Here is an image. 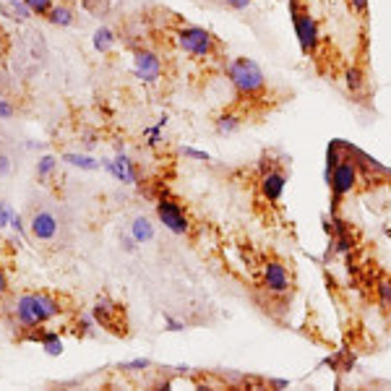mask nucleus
I'll return each mask as SVG.
<instances>
[{
	"label": "nucleus",
	"mask_w": 391,
	"mask_h": 391,
	"mask_svg": "<svg viewBox=\"0 0 391 391\" xmlns=\"http://www.w3.org/2000/svg\"><path fill=\"white\" fill-rule=\"evenodd\" d=\"M164 123H167V118H164L162 115V120H159V123H157V125H154V128H146L144 130V136H146V146H157V144L162 141V128H164Z\"/></svg>",
	"instance_id": "nucleus-26"
},
{
	"label": "nucleus",
	"mask_w": 391,
	"mask_h": 391,
	"mask_svg": "<svg viewBox=\"0 0 391 391\" xmlns=\"http://www.w3.org/2000/svg\"><path fill=\"white\" fill-rule=\"evenodd\" d=\"M24 3H26V8L32 11V16H42V19L50 13V8L55 6L53 0H24Z\"/></svg>",
	"instance_id": "nucleus-25"
},
{
	"label": "nucleus",
	"mask_w": 391,
	"mask_h": 391,
	"mask_svg": "<svg viewBox=\"0 0 391 391\" xmlns=\"http://www.w3.org/2000/svg\"><path fill=\"white\" fill-rule=\"evenodd\" d=\"M164 329H167V331H183L185 329V321H177V318H173V315H167L164 313Z\"/></svg>",
	"instance_id": "nucleus-34"
},
{
	"label": "nucleus",
	"mask_w": 391,
	"mask_h": 391,
	"mask_svg": "<svg viewBox=\"0 0 391 391\" xmlns=\"http://www.w3.org/2000/svg\"><path fill=\"white\" fill-rule=\"evenodd\" d=\"M11 227H13V232L19 235V240H26V227H24V219L19 217V214H13V219H11Z\"/></svg>",
	"instance_id": "nucleus-33"
},
{
	"label": "nucleus",
	"mask_w": 391,
	"mask_h": 391,
	"mask_svg": "<svg viewBox=\"0 0 391 391\" xmlns=\"http://www.w3.org/2000/svg\"><path fill=\"white\" fill-rule=\"evenodd\" d=\"M44 19L53 24V26H60V29H65V26H71V24L76 21V13H73V8H71V6L58 3V6H53V8H50V13H47Z\"/></svg>",
	"instance_id": "nucleus-17"
},
{
	"label": "nucleus",
	"mask_w": 391,
	"mask_h": 391,
	"mask_svg": "<svg viewBox=\"0 0 391 391\" xmlns=\"http://www.w3.org/2000/svg\"><path fill=\"white\" fill-rule=\"evenodd\" d=\"M157 217L173 235H191V229H193V222L188 217L185 207L167 193L157 196Z\"/></svg>",
	"instance_id": "nucleus-7"
},
{
	"label": "nucleus",
	"mask_w": 391,
	"mask_h": 391,
	"mask_svg": "<svg viewBox=\"0 0 391 391\" xmlns=\"http://www.w3.org/2000/svg\"><path fill=\"white\" fill-rule=\"evenodd\" d=\"M331 227H334V248H337V253H347V250L355 248V238H352V229H349V225L345 222V219L334 217L331 219Z\"/></svg>",
	"instance_id": "nucleus-14"
},
{
	"label": "nucleus",
	"mask_w": 391,
	"mask_h": 391,
	"mask_svg": "<svg viewBox=\"0 0 391 391\" xmlns=\"http://www.w3.org/2000/svg\"><path fill=\"white\" fill-rule=\"evenodd\" d=\"M345 84H347L349 94H355V97H358V94H363L365 87H368V71H365L360 63L349 65L347 73H345Z\"/></svg>",
	"instance_id": "nucleus-15"
},
{
	"label": "nucleus",
	"mask_w": 391,
	"mask_h": 391,
	"mask_svg": "<svg viewBox=\"0 0 391 391\" xmlns=\"http://www.w3.org/2000/svg\"><path fill=\"white\" fill-rule=\"evenodd\" d=\"M164 73L162 58L149 50V47H139L133 53V76L144 81V84H157Z\"/></svg>",
	"instance_id": "nucleus-10"
},
{
	"label": "nucleus",
	"mask_w": 391,
	"mask_h": 391,
	"mask_svg": "<svg viewBox=\"0 0 391 391\" xmlns=\"http://www.w3.org/2000/svg\"><path fill=\"white\" fill-rule=\"evenodd\" d=\"M269 386H274V389H290V381H284V379H272V381H269Z\"/></svg>",
	"instance_id": "nucleus-39"
},
{
	"label": "nucleus",
	"mask_w": 391,
	"mask_h": 391,
	"mask_svg": "<svg viewBox=\"0 0 391 391\" xmlns=\"http://www.w3.org/2000/svg\"><path fill=\"white\" fill-rule=\"evenodd\" d=\"M55 170H58V157L44 154V157L37 159V180H40V183H47L55 175Z\"/></svg>",
	"instance_id": "nucleus-23"
},
{
	"label": "nucleus",
	"mask_w": 391,
	"mask_h": 391,
	"mask_svg": "<svg viewBox=\"0 0 391 391\" xmlns=\"http://www.w3.org/2000/svg\"><path fill=\"white\" fill-rule=\"evenodd\" d=\"M0 13L13 19V21H29L32 19V11L26 8L24 0H0Z\"/></svg>",
	"instance_id": "nucleus-16"
},
{
	"label": "nucleus",
	"mask_w": 391,
	"mask_h": 391,
	"mask_svg": "<svg viewBox=\"0 0 391 391\" xmlns=\"http://www.w3.org/2000/svg\"><path fill=\"white\" fill-rule=\"evenodd\" d=\"M120 243H123V250H125V253H133V250H136V240H133V235L125 240H120Z\"/></svg>",
	"instance_id": "nucleus-38"
},
{
	"label": "nucleus",
	"mask_w": 391,
	"mask_h": 391,
	"mask_svg": "<svg viewBox=\"0 0 391 391\" xmlns=\"http://www.w3.org/2000/svg\"><path fill=\"white\" fill-rule=\"evenodd\" d=\"M8 287H11V279H8V274L6 269H0V297L8 293Z\"/></svg>",
	"instance_id": "nucleus-37"
},
{
	"label": "nucleus",
	"mask_w": 391,
	"mask_h": 391,
	"mask_svg": "<svg viewBox=\"0 0 391 391\" xmlns=\"http://www.w3.org/2000/svg\"><path fill=\"white\" fill-rule=\"evenodd\" d=\"M102 167H105L115 180H120V183H125V185L139 183V167L133 164V159H130L128 154H123V152L115 154L112 159H105Z\"/></svg>",
	"instance_id": "nucleus-11"
},
{
	"label": "nucleus",
	"mask_w": 391,
	"mask_h": 391,
	"mask_svg": "<svg viewBox=\"0 0 391 391\" xmlns=\"http://www.w3.org/2000/svg\"><path fill=\"white\" fill-rule=\"evenodd\" d=\"M180 154H183V157H191V159H196V162H209V159H211L207 152L193 149V146H183V149H180Z\"/></svg>",
	"instance_id": "nucleus-30"
},
{
	"label": "nucleus",
	"mask_w": 391,
	"mask_h": 391,
	"mask_svg": "<svg viewBox=\"0 0 391 391\" xmlns=\"http://www.w3.org/2000/svg\"><path fill=\"white\" fill-rule=\"evenodd\" d=\"M13 214H16V211H13V209L8 207V204H6V201H0V229L11 227Z\"/></svg>",
	"instance_id": "nucleus-29"
},
{
	"label": "nucleus",
	"mask_w": 391,
	"mask_h": 391,
	"mask_svg": "<svg viewBox=\"0 0 391 391\" xmlns=\"http://www.w3.org/2000/svg\"><path fill=\"white\" fill-rule=\"evenodd\" d=\"M284 185H287V175H284L282 164L266 162V154L261 157V175H259V196L261 201L266 204H279V198L284 193Z\"/></svg>",
	"instance_id": "nucleus-9"
},
{
	"label": "nucleus",
	"mask_w": 391,
	"mask_h": 391,
	"mask_svg": "<svg viewBox=\"0 0 391 391\" xmlns=\"http://www.w3.org/2000/svg\"><path fill=\"white\" fill-rule=\"evenodd\" d=\"M29 232H32L34 240H42V243H50V240L58 238V219L50 211H37L29 222Z\"/></svg>",
	"instance_id": "nucleus-13"
},
{
	"label": "nucleus",
	"mask_w": 391,
	"mask_h": 391,
	"mask_svg": "<svg viewBox=\"0 0 391 391\" xmlns=\"http://www.w3.org/2000/svg\"><path fill=\"white\" fill-rule=\"evenodd\" d=\"M225 76H227L229 87L235 92L240 105L245 107H253V105H261L263 99L269 97V81H266V73L256 60H250L245 55L240 58H232L225 68Z\"/></svg>",
	"instance_id": "nucleus-1"
},
{
	"label": "nucleus",
	"mask_w": 391,
	"mask_h": 391,
	"mask_svg": "<svg viewBox=\"0 0 391 391\" xmlns=\"http://www.w3.org/2000/svg\"><path fill=\"white\" fill-rule=\"evenodd\" d=\"M253 0H225V6H227L229 11H245Z\"/></svg>",
	"instance_id": "nucleus-35"
},
{
	"label": "nucleus",
	"mask_w": 391,
	"mask_h": 391,
	"mask_svg": "<svg viewBox=\"0 0 391 391\" xmlns=\"http://www.w3.org/2000/svg\"><path fill=\"white\" fill-rule=\"evenodd\" d=\"M65 164H71V167H78V170H87V173H94V170H99L102 167V162L99 159H94L92 154H76V152H68L60 157Z\"/></svg>",
	"instance_id": "nucleus-18"
},
{
	"label": "nucleus",
	"mask_w": 391,
	"mask_h": 391,
	"mask_svg": "<svg viewBox=\"0 0 391 391\" xmlns=\"http://www.w3.org/2000/svg\"><path fill=\"white\" fill-rule=\"evenodd\" d=\"M63 313V300L53 293H24L13 303V321L19 329H32Z\"/></svg>",
	"instance_id": "nucleus-2"
},
{
	"label": "nucleus",
	"mask_w": 391,
	"mask_h": 391,
	"mask_svg": "<svg viewBox=\"0 0 391 391\" xmlns=\"http://www.w3.org/2000/svg\"><path fill=\"white\" fill-rule=\"evenodd\" d=\"M376 303L386 315H391V277H379L376 279Z\"/></svg>",
	"instance_id": "nucleus-19"
},
{
	"label": "nucleus",
	"mask_w": 391,
	"mask_h": 391,
	"mask_svg": "<svg viewBox=\"0 0 391 391\" xmlns=\"http://www.w3.org/2000/svg\"><path fill=\"white\" fill-rule=\"evenodd\" d=\"M149 365H152L149 358H136V360H128V363H120L118 368L123 370V373H141V370H146Z\"/></svg>",
	"instance_id": "nucleus-27"
},
{
	"label": "nucleus",
	"mask_w": 391,
	"mask_h": 391,
	"mask_svg": "<svg viewBox=\"0 0 391 391\" xmlns=\"http://www.w3.org/2000/svg\"><path fill=\"white\" fill-rule=\"evenodd\" d=\"M347 6L358 13L360 19H365V16H368V0H347Z\"/></svg>",
	"instance_id": "nucleus-31"
},
{
	"label": "nucleus",
	"mask_w": 391,
	"mask_h": 391,
	"mask_svg": "<svg viewBox=\"0 0 391 391\" xmlns=\"http://www.w3.org/2000/svg\"><path fill=\"white\" fill-rule=\"evenodd\" d=\"M175 42L183 53L193 55V58H211L214 53H219V40L214 34L204 29V26H180L175 32Z\"/></svg>",
	"instance_id": "nucleus-5"
},
{
	"label": "nucleus",
	"mask_w": 391,
	"mask_h": 391,
	"mask_svg": "<svg viewBox=\"0 0 391 391\" xmlns=\"http://www.w3.org/2000/svg\"><path fill=\"white\" fill-rule=\"evenodd\" d=\"M245 112H248V107H245V105H240V102H235L232 107L222 110L217 118H214V130H217L219 136L238 133V130L243 128V123H245Z\"/></svg>",
	"instance_id": "nucleus-12"
},
{
	"label": "nucleus",
	"mask_w": 391,
	"mask_h": 391,
	"mask_svg": "<svg viewBox=\"0 0 391 391\" xmlns=\"http://www.w3.org/2000/svg\"><path fill=\"white\" fill-rule=\"evenodd\" d=\"M130 235L136 243H152L154 240V227L152 222L146 217H136L133 219V225H130Z\"/></svg>",
	"instance_id": "nucleus-22"
},
{
	"label": "nucleus",
	"mask_w": 391,
	"mask_h": 391,
	"mask_svg": "<svg viewBox=\"0 0 391 391\" xmlns=\"http://www.w3.org/2000/svg\"><path fill=\"white\" fill-rule=\"evenodd\" d=\"M13 112H16V107H13L8 99L0 97V120H11V118H13Z\"/></svg>",
	"instance_id": "nucleus-32"
},
{
	"label": "nucleus",
	"mask_w": 391,
	"mask_h": 391,
	"mask_svg": "<svg viewBox=\"0 0 391 391\" xmlns=\"http://www.w3.org/2000/svg\"><path fill=\"white\" fill-rule=\"evenodd\" d=\"M40 347L44 349V355H50V358H60V355H63V337H60L58 331H53V329H44Z\"/></svg>",
	"instance_id": "nucleus-20"
},
{
	"label": "nucleus",
	"mask_w": 391,
	"mask_h": 391,
	"mask_svg": "<svg viewBox=\"0 0 391 391\" xmlns=\"http://www.w3.org/2000/svg\"><path fill=\"white\" fill-rule=\"evenodd\" d=\"M261 287L269 295H274V297H282V295L293 293L295 277H293L290 263L282 259H277V256L263 261V263H261Z\"/></svg>",
	"instance_id": "nucleus-6"
},
{
	"label": "nucleus",
	"mask_w": 391,
	"mask_h": 391,
	"mask_svg": "<svg viewBox=\"0 0 391 391\" xmlns=\"http://www.w3.org/2000/svg\"><path fill=\"white\" fill-rule=\"evenodd\" d=\"M358 180H360V175H358V164H355V159L342 157V159L334 164V170L329 173V177H326V183L331 185V201H334V211H337V207L342 204V198L358 188Z\"/></svg>",
	"instance_id": "nucleus-8"
},
{
	"label": "nucleus",
	"mask_w": 391,
	"mask_h": 391,
	"mask_svg": "<svg viewBox=\"0 0 391 391\" xmlns=\"http://www.w3.org/2000/svg\"><path fill=\"white\" fill-rule=\"evenodd\" d=\"M290 16H293V26L297 34V42L305 58H318V44H321V29L313 13L303 0H290Z\"/></svg>",
	"instance_id": "nucleus-3"
},
{
	"label": "nucleus",
	"mask_w": 391,
	"mask_h": 391,
	"mask_svg": "<svg viewBox=\"0 0 391 391\" xmlns=\"http://www.w3.org/2000/svg\"><path fill=\"white\" fill-rule=\"evenodd\" d=\"M8 173H11V157L8 154H0V177H6Z\"/></svg>",
	"instance_id": "nucleus-36"
},
{
	"label": "nucleus",
	"mask_w": 391,
	"mask_h": 391,
	"mask_svg": "<svg viewBox=\"0 0 391 391\" xmlns=\"http://www.w3.org/2000/svg\"><path fill=\"white\" fill-rule=\"evenodd\" d=\"M92 318H94V324L102 329V331H107L112 337H128V313H125V308L123 303L118 300H112L110 295H99L94 305H92Z\"/></svg>",
	"instance_id": "nucleus-4"
},
{
	"label": "nucleus",
	"mask_w": 391,
	"mask_h": 391,
	"mask_svg": "<svg viewBox=\"0 0 391 391\" xmlns=\"http://www.w3.org/2000/svg\"><path fill=\"white\" fill-rule=\"evenodd\" d=\"M81 8L94 13V16H102L110 11V0H81Z\"/></svg>",
	"instance_id": "nucleus-28"
},
{
	"label": "nucleus",
	"mask_w": 391,
	"mask_h": 391,
	"mask_svg": "<svg viewBox=\"0 0 391 391\" xmlns=\"http://www.w3.org/2000/svg\"><path fill=\"white\" fill-rule=\"evenodd\" d=\"M94 318H92V313L89 315H78L76 321H73V334H76L78 339L81 337H92L94 334Z\"/></svg>",
	"instance_id": "nucleus-24"
},
{
	"label": "nucleus",
	"mask_w": 391,
	"mask_h": 391,
	"mask_svg": "<svg viewBox=\"0 0 391 391\" xmlns=\"http://www.w3.org/2000/svg\"><path fill=\"white\" fill-rule=\"evenodd\" d=\"M115 42H118V34L112 32V29H107V26H99L97 32H94V37H92V44H94L97 53H110L115 47Z\"/></svg>",
	"instance_id": "nucleus-21"
}]
</instances>
